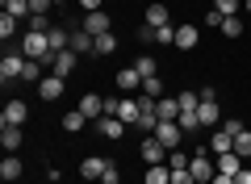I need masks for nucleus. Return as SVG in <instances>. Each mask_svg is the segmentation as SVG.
I'll return each mask as SVG.
<instances>
[{
    "instance_id": "obj_1",
    "label": "nucleus",
    "mask_w": 251,
    "mask_h": 184,
    "mask_svg": "<svg viewBox=\"0 0 251 184\" xmlns=\"http://www.w3.org/2000/svg\"><path fill=\"white\" fill-rule=\"evenodd\" d=\"M21 54L25 59H38L42 67H50V38H46V29H25V38H21Z\"/></svg>"
},
{
    "instance_id": "obj_2",
    "label": "nucleus",
    "mask_w": 251,
    "mask_h": 184,
    "mask_svg": "<svg viewBox=\"0 0 251 184\" xmlns=\"http://www.w3.org/2000/svg\"><path fill=\"white\" fill-rule=\"evenodd\" d=\"M188 172H193V180H197V184H209L218 176V163L209 159V151H197V155L188 159Z\"/></svg>"
},
{
    "instance_id": "obj_3",
    "label": "nucleus",
    "mask_w": 251,
    "mask_h": 184,
    "mask_svg": "<svg viewBox=\"0 0 251 184\" xmlns=\"http://www.w3.org/2000/svg\"><path fill=\"white\" fill-rule=\"evenodd\" d=\"M138 155H143V163H147V167H151V163H168V147H163L155 134H147V138H143Z\"/></svg>"
},
{
    "instance_id": "obj_4",
    "label": "nucleus",
    "mask_w": 251,
    "mask_h": 184,
    "mask_svg": "<svg viewBox=\"0 0 251 184\" xmlns=\"http://www.w3.org/2000/svg\"><path fill=\"white\" fill-rule=\"evenodd\" d=\"M197 122H201V126H218V122H222V109H218V101H214V92H209V88L201 92V105H197Z\"/></svg>"
},
{
    "instance_id": "obj_5",
    "label": "nucleus",
    "mask_w": 251,
    "mask_h": 184,
    "mask_svg": "<svg viewBox=\"0 0 251 184\" xmlns=\"http://www.w3.org/2000/svg\"><path fill=\"white\" fill-rule=\"evenodd\" d=\"M155 138H159L168 151H180V138H184V130H180V122H159Z\"/></svg>"
},
{
    "instance_id": "obj_6",
    "label": "nucleus",
    "mask_w": 251,
    "mask_h": 184,
    "mask_svg": "<svg viewBox=\"0 0 251 184\" xmlns=\"http://www.w3.org/2000/svg\"><path fill=\"white\" fill-rule=\"evenodd\" d=\"M72 71H75V51H59V54H50V76L67 79Z\"/></svg>"
},
{
    "instance_id": "obj_7",
    "label": "nucleus",
    "mask_w": 251,
    "mask_h": 184,
    "mask_svg": "<svg viewBox=\"0 0 251 184\" xmlns=\"http://www.w3.org/2000/svg\"><path fill=\"white\" fill-rule=\"evenodd\" d=\"M21 71H25V54H4L0 59V79L9 84V79H21Z\"/></svg>"
},
{
    "instance_id": "obj_8",
    "label": "nucleus",
    "mask_w": 251,
    "mask_h": 184,
    "mask_svg": "<svg viewBox=\"0 0 251 184\" xmlns=\"http://www.w3.org/2000/svg\"><path fill=\"white\" fill-rule=\"evenodd\" d=\"M80 29H88L92 38H100V34H109V13L105 9H97V13H88V17H84V26Z\"/></svg>"
},
{
    "instance_id": "obj_9",
    "label": "nucleus",
    "mask_w": 251,
    "mask_h": 184,
    "mask_svg": "<svg viewBox=\"0 0 251 184\" xmlns=\"http://www.w3.org/2000/svg\"><path fill=\"white\" fill-rule=\"evenodd\" d=\"M117 117H122L126 126H138V117H143V105H138L134 97H126V101H117Z\"/></svg>"
},
{
    "instance_id": "obj_10",
    "label": "nucleus",
    "mask_w": 251,
    "mask_h": 184,
    "mask_svg": "<svg viewBox=\"0 0 251 184\" xmlns=\"http://www.w3.org/2000/svg\"><path fill=\"white\" fill-rule=\"evenodd\" d=\"M25 117H29V105H25V101H9V105H4V117H0V122H4V126H21Z\"/></svg>"
},
{
    "instance_id": "obj_11",
    "label": "nucleus",
    "mask_w": 251,
    "mask_h": 184,
    "mask_svg": "<svg viewBox=\"0 0 251 184\" xmlns=\"http://www.w3.org/2000/svg\"><path fill=\"white\" fill-rule=\"evenodd\" d=\"M80 113L88 117V122H97V117H105V97H97V92H88V97L80 101Z\"/></svg>"
},
{
    "instance_id": "obj_12",
    "label": "nucleus",
    "mask_w": 251,
    "mask_h": 184,
    "mask_svg": "<svg viewBox=\"0 0 251 184\" xmlns=\"http://www.w3.org/2000/svg\"><path fill=\"white\" fill-rule=\"evenodd\" d=\"M92 126H97L105 138H122V134H126V122H122V117H109V113H105V117H97Z\"/></svg>"
},
{
    "instance_id": "obj_13",
    "label": "nucleus",
    "mask_w": 251,
    "mask_h": 184,
    "mask_svg": "<svg viewBox=\"0 0 251 184\" xmlns=\"http://www.w3.org/2000/svg\"><path fill=\"white\" fill-rule=\"evenodd\" d=\"M197 42H201L197 26H176V46L180 51H197Z\"/></svg>"
},
{
    "instance_id": "obj_14",
    "label": "nucleus",
    "mask_w": 251,
    "mask_h": 184,
    "mask_svg": "<svg viewBox=\"0 0 251 184\" xmlns=\"http://www.w3.org/2000/svg\"><path fill=\"white\" fill-rule=\"evenodd\" d=\"M105 159H100V155H88V159H84V163H80V176H84V180H100V176H105Z\"/></svg>"
},
{
    "instance_id": "obj_15",
    "label": "nucleus",
    "mask_w": 251,
    "mask_h": 184,
    "mask_svg": "<svg viewBox=\"0 0 251 184\" xmlns=\"http://www.w3.org/2000/svg\"><path fill=\"white\" fill-rule=\"evenodd\" d=\"M214 163H218V172H222V176H239V172H243V155H234V151L218 155Z\"/></svg>"
},
{
    "instance_id": "obj_16",
    "label": "nucleus",
    "mask_w": 251,
    "mask_h": 184,
    "mask_svg": "<svg viewBox=\"0 0 251 184\" xmlns=\"http://www.w3.org/2000/svg\"><path fill=\"white\" fill-rule=\"evenodd\" d=\"M117 88H122V92H138V88H143V76H138L134 67H122L117 71Z\"/></svg>"
},
{
    "instance_id": "obj_17",
    "label": "nucleus",
    "mask_w": 251,
    "mask_h": 184,
    "mask_svg": "<svg viewBox=\"0 0 251 184\" xmlns=\"http://www.w3.org/2000/svg\"><path fill=\"white\" fill-rule=\"evenodd\" d=\"M38 97H42V101H59L63 97V79L59 76H46L42 84H38Z\"/></svg>"
},
{
    "instance_id": "obj_18",
    "label": "nucleus",
    "mask_w": 251,
    "mask_h": 184,
    "mask_svg": "<svg viewBox=\"0 0 251 184\" xmlns=\"http://www.w3.org/2000/svg\"><path fill=\"white\" fill-rule=\"evenodd\" d=\"M155 113H159V122H176V117H180V101L159 97V101H155Z\"/></svg>"
},
{
    "instance_id": "obj_19",
    "label": "nucleus",
    "mask_w": 251,
    "mask_h": 184,
    "mask_svg": "<svg viewBox=\"0 0 251 184\" xmlns=\"http://www.w3.org/2000/svg\"><path fill=\"white\" fill-rule=\"evenodd\" d=\"M0 147L13 155V151L21 147V126H0Z\"/></svg>"
},
{
    "instance_id": "obj_20",
    "label": "nucleus",
    "mask_w": 251,
    "mask_h": 184,
    "mask_svg": "<svg viewBox=\"0 0 251 184\" xmlns=\"http://www.w3.org/2000/svg\"><path fill=\"white\" fill-rule=\"evenodd\" d=\"M92 42H97V38H92L88 29H72V51L75 54H92Z\"/></svg>"
},
{
    "instance_id": "obj_21",
    "label": "nucleus",
    "mask_w": 251,
    "mask_h": 184,
    "mask_svg": "<svg viewBox=\"0 0 251 184\" xmlns=\"http://www.w3.org/2000/svg\"><path fill=\"white\" fill-rule=\"evenodd\" d=\"M147 184H172V167L168 163H151L147 167Z\"/></svg>"
},
{
    "instance_id": "obj_22",
    "label": "nucleus",
    "mask_w": 251,
    "mask_h": 184,
    "mask_svg": "<svg viewBox=\"0 0 251 184\" xmlns=\"http://www.w3.org/2000/svg\"><path fill=\"white\" fill-rule=\"evenodd\" d=\"M143 21H147V26H155V29H159V26H168V4H151Z\"/></svg>"
},
{
    "instance_id": "obj_23",
    "label": "nucleus",
    "mask_w": 251,
    "mask_h": 184,
    "mask_svg": "<svg viewBox=\"0 0 251 184\" xmlns=\"http://www.w3.org/2000/svg\"><path fill=\"white\" fill-rule=\"evenodd\" d=\"M84 126H88V117H84V113H80V109H72V113L63 117V130H67V134H80V130H84Z\"/></svg>"
},
{
    "instance_id": "obj_24",
    "label": "nucleus",
    "mask_w": 251,
    "mask_h": 184,
    "mask_svg": "<svg viewBox=\"0 0 251 184\" xmlns=\"http://www.w3.org/2000/svg\"><path fill=\"white\" fill-rule=\"evenodd\" d=\"M0 4H4V13H13V17H34V13H29V0H0Z\"/></svg>"
},
{
    "instance_id": "obj_25",
    "label": "nucleus",
    "mask_w": 251,
    "mask_h": 184,
    "mask_svg": "<svg viewBox=\"0 0 251 184\" xmlns=\"http://www.w3.org/2000/svg\"><path fill=\"white\" fill-rule=\"evenodd\" d=\"M17 176H21V159H0V180H17Z\"/></svg>"
},
{
    "instance_id": "obj_26",
    "label": "nucleus",
    "mask_w": 251,
    "mask_h": 184,
    "mask_svg": "<svg viewBox=\"0 0 251 184\" xmlns=\"http://www.w3.org/2000/svg\"><path fill=\"white\" fill-rule=\"evenodd\" d=\"M234 155L251 159V130H239V134H234Z\"/></svg>"
},
{
    "instance_id": "obj_27",
    "label": "nucleus",
    "mask_w": 251,
    "mask_h": 184,
    "mask_svg": "<svg viewBox=\"0 0 251 184\" xmlns=\"http://www.w3.org/2000/svg\"><path fill=\"white\" fill-rule=\"evenodd\" d=\"M117 51V38L113 34H100L97 42H92V54H113Z\"/></svg>"
},
{
    "instance_id": "obj_28",
    "label": "nucleus",
    "mask_w": 251,
    "mask_h": 184,
    "mask_svg": "<svg viewBox=\"0 0 251 184\" xmlns=\"http://www.w3.org/2000/svg\"><path fill=\"white\" fill-rule=\"evenodd\" d=\"M176 101H180V113H193L201 105V92H176Z\"/></svg>"
},
{
    "instance_id": "obj_29",
    "label": "nucleus",
    "mask_w": 251,
    "mask_h": 184,
    "mask_svg": "<svg viewBox=\"0 0 251 184\" xmlns=\"http://www.w3.org/2000/svg\"><path fill=\"white\" fill-rule=\"evenodd\" d=\"M143 97H155V101L163 97V79H159V76H151V79H143Z\"/></svg>"
},
{
    "instance_id": "obj_30",
    "label": "nucleus",
    "mask_w": 251,
    "mask_h": 184,
    "mask_svg": "<svg viewBox=\"0 0 251 184\" xmlns=\"http://www.w3.org/2000/svg\"><path fill=\"white\" fill-rule=\"evenodd\" d=\"M134 71H138L143 79H151V76H155V59H147V54H138V59H134Z\"/></svg>"
},
{
    "instance_id": "obj_31",
    "label": "nucleus",
    "mask_w": 251,
    "mask_h": 184,
    "mask_svg": "<svg viewBox=\"0 0 251 184\" xmlns=\"http://www.w3.org/2000/svg\"><path fill=\"white\" fill-rule=\"evenodd\" d=\"M239 4L243 0H214V9L222 13V17H239Z\"/></svg>"
},
{
    "instance_id": "obj_32",
    "label": "nucleus",
    "mask_w": 251,
    "mask_h": 184,
    "mask_svg": "<svg viewBox=\"0 0 251 184\" xmlns=\"http://www.w3.org/2000/svg\"><path fill=\"white\" fill-rule=\"evenodd\" d=\"M13 34H17V17H13V13H4V17H0V38L9 42Z\"/></svg>"
},
{
    "instance_id": "obj_33",
    "label": "nucleus",
    "mask_w": 251,
    "mask_h": 184,
    "mask_svg": "<svg viewBox=\"0 0 251 184\" xmlns=\"http://www.w3.org/2000/svg\"><path fill=\"white\" fill-rule=\"evenodd\" d=\"M222 34H226V38H239V34H243V17H226V21H222Z\"/></svg>"
},
{
    "instance_id": "obj_34",
    "label": "nucleus",
    "mask_w": 251,
    "mask_h": 184,
    "mask_svg": "<svg viewBox=\"0 0 251 184\" xmlns=\"http://www.w3.org/2000/svg\"><path fill=\"white\" fill-rule=\"evenodd\" d=\"M155 42H163V46H176V29H172V26H159V29H155Z\"/></svg>"
},
{
    "instance_id": "obj_35",
    "label": "nucleus",
    "mask_w": 251,
    "mask_h": 184,
    "mask_svg": "<svg viewBox=\"0 0 251 184\" xmlns=\"http://www.w3.org/2000/svg\"><path fill=\"white\" fill-rule=\"evenodd\" d=\"M38 71H42V63H38V59H25V71H21V79H25V84H34Z\"/></svg>"
},
{
    "instance_id": "obj_36",
    "label": "nucleus",
    "mask_w": 251,
    "mask_h": 184,
    "mask_svg": "<svg viewBox=\"0 0 251 184\" xmlns=\"http://www.w3.org/2000/svg\"><path fill=\"white\" fill-rule=\"evenodd\" d=\"M172 184H197L188 167H172Z\"/></svg>"
},
{
    "instance_id": "obj_37",
    "label": "nucleus",
    "mask_w": 251,
    "mask_h": 184,
    "mask_svg": "<svg viewBox=\"0 0 251 184\" xmlns=\"http://www.w3.org/2000/svg\"><path fill=\"white\" fill-rule=\"evenodd\" d=\"M168 167H188V155L184 151H168Z\"/></svg>"
},
{
    "instance_id": "obj_38",
    "label": "nucleus",
    "mask_w": 251,
    "mask_h": 184,
    "mask_svg": "<svg viewBox=\"0 0 251 184\" xmlns=\"http://www.w3.org/2000/svg\"><path fill=\"white\" fill-rule=\"evenodd\" d=\"M50 4H54V0H29V13H34V17H46Z\"/></svg>"
},
{
    "instance_id": "obj_39",
    "label": "nucleus",
    "mask_w": 251,
    "mask_h": 184,
    "mask_svg": "<svg viewBox=\"0 0 251 184\" xmlns=\"http://www.w3.org/2000/svg\"><path fill=\"white\" fill-rule=\"evenodd\" d=\"M100 184H122V172L109 163V167H105V176H100Z\"/></svg>"
},
{
    "instance_id": "obj_40",
    "label": "nucleus",
    "mask_w": 251,
    "mask_h": 184,
    "mask_svg": "<svg viewBox=\"0 0 251 184\" xmlns=\"http://www.w3.org/2000/svg\"><path fill=\"white\" fill-rule=\"evenodd\" d=\"M138 42H155V26L143 21V26H138Z\"/></svg>"
},
{
    "instance_id": "obj_41",
    "label": "nucleus",
    "mask_w": 251,
    "mask_h": 184,
    "mask_svg": "<svg viewBox=\"0 0 251 184\" xmlns=\"http://www.w3.org/2000/svg\"><path fill=\"white\" fill-rule=\"evenodd\" d=\"M222 21H226L222 13H218V9H209V17H205V26H218V29H222Z\"/></svg>"
},
{
    "instance_id": "obj_42",
    "label": "nucleus",
    "mask_w": 251,
    "mask_h": 184,
    "mask_svg": "<svg viewBox=\"0 0 251 184\" xmlns=\"http://www.w3.org/2000/svg\"><path fill=\"white\" fill-rule=\"evenodd\" d=\"M80 9H84V13H97V9H100V0H80Z\"/></svg>"
},
{
    "instance_id": "obj_43",
    "label": "nucleus",
    "mask_w": 251,
    "mask_h": 184,
    "mask_svg": "<svg viewBox=\"0 0 251 184\" xmlns=\"http://www.w3.org/2000/svg\"><path fill=\"white\" fill-rule=\"evenodd\" d=\"M234 184H251V167H243V172L234 176Z\"/></svg>"
},
{
    "instance_id": "obj_44",
    "label": "nucleus",
    "mask_w": 251,
    "mask_h": 184,
    "mask_svg": "<svg viewBox=\"0 0 251 184\" xmlns=\"http://www.w3.org/2000/svg\"><path fill=\"white\" fill-rule=\"evenodd\" d=\"M209 184H234V176H222V172H218V176H214Z\"/></svg>"
},
{
    "instance_id": "obj_45",
    "label": "nucleus",
    "mask_w": 251,
    "mask_h": 184,
    "mask_svg": "<svg viewBox=\"0 0 251 184\" xmlns=\"http://www.w3.org/2000/svg\"><path fill=\"white\" fill-rule=\"evenodd\" d=\"M247 13H251V0H247Z\"/></svg>"
},
{
    "instance_id": "obj_46",
    "label": "nucleus",
    "mask_w": 251,
    "mask_h": 184,
    "mask_svg": "<svg viewBox=\"0 0 251 184\" xmlns=\"http://www.w3.org/2000/svg\"><path fill=\"white\" fill-rule=\"evenodd\" d=\"M243 4H247V0H243Z\"/></svg>"
},
{
    "instance_id": "obj_47",
    "label": "nucleus",
    "mask_w": 251,
    "mask_h": 184,
    "mask_svg": "<svg viewBox=\"0 0 251 184\" xmlns=\"http://www.w3.org/2000/svg\"><path fill=\"white\" fill-rule=\"evenodd\" d=\"M54 4H59V0H54Z\"/></svg>"
}]
</instances>
